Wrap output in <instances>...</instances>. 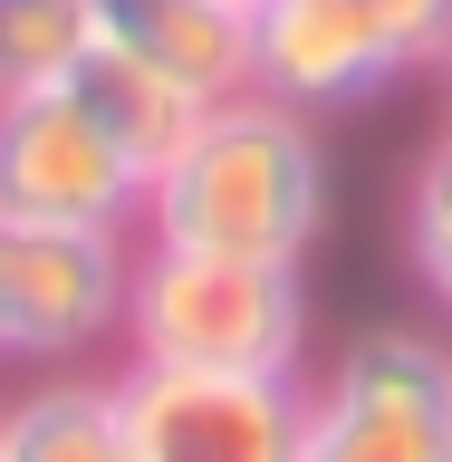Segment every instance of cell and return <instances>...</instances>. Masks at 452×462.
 Masks as SVG:
<instances>
[{
  "label": "cell",
  "instance_id": "12",
  "mask_svg": "<svg viewBox=\"0 0 452 462\" xmlns=\"http://www.w3.org/2000/svg\"><path fill=\"white\" fill-rule=\"evenodd\" d=\"M404 251H414V280L433 289V309L452 318V135L404 183Z\"/></svg>",
  "mask_w": 452,
  "mask_h": 462
},
{
  "label": "cell",
  "instance_id": "5",
  "mask_svg": "<svg viewBox=\"0 0 452 462\" xmlns=\"http://www.w3.org/2000/svg\"><path fill=\"white\" fill-rule=\"evenodd\" d=\"M154 173L106 135V116L78 87L0 97V212L20 222H78V231H144Z\"/></svg>",
  "mask_w": 452,
  "mask_h": 462
},
{
  "label": "cell",
  "instance_id": "10",
  "mask_svg": "<svg viewBox=\"0 0 452 462\" xmlns=\"http://www.w3.org/2000/svg\"><path fill=\"white\" fill-rule=\"evenodd\" d=\"M68 87H78L87 106L106 116V135L125 144V154H135L144 173H164V164H173V144H183V135L202 125V97H193V87L154 78L144 58L106 49V39H97V49H87L78 68H68Z\"/></svg>",
  "mask_w": 452,
  "mask_h": 462
},
{
  "label": "cell",
  "instance_id": "1",
  "mask_svg": "<svg viewBox=\"0 0 452 462\" xmlns=\"http://www.w3.org/2000/svg\"><path fill=\"white\" fill-rule=\"evenodd\" d=\"M318 231H327V144H318V125L270 106V97H222V106H202V125L154 173L135 241L309 270Z\"/></svg>",
  "mask_w": 452,
  "mask_h": 462
},
{
  "label": "cell",
  "instance_id": "15",
  "mask_svg": "<svg viewBox=\"0 0 452 462\" xmlns=\"http://www.w3.org/2000/svg\"><path fill=\"white\" fill-rule=\"evenodd\" d=\"M222 10H241V20H251V10H260V0H222Z\"/></svg>",
  "mask_w": 452,
  "mask_h": 462
},
{
  "label": "cell",
  "instance_id": "6",
  "mask_svg": "<svg viewBox=\"0 0 452 462\" xmlns=\"http://www.w3.org/2000/svg\"><path fill=\"white\" fill-rule=\"evenodd\" d=\"M135 462H299L309 375H183L115 366Z\"/></svg>",
  "mask_w": 452,
  "mask_h": 462
},
{
  "label": "cell",
  "instance_id": "4",
  "mask_svg": "<svg viewBox=\"0 0 452 462\" xmlns=\"http://www.w3.org/2000/svg\"><path fill=\"white\" fill-rule=\"evenodd\" d=\"M125 289H135V231L0 212V356L78 366L87 346L125 337Z\"/></svg>",
  "mask_w": 452,
  "mask_h": 462
},
{
  "label": "cell",
  "instance_id": "2",
  "mask_svg": "<svg viewBox=\"0 0 452 462\" xmlns=\"http://www.w3.org/2000/svg\"><path fill=\"white\" fill-rule=\"evenodd\" d=\"M125 366L183 375H309V270L135 241Z\"/></svg>",
  "mask_w": 452,
  "mask_h": 462
},
{
  "label": "cell",
  "instance_id": "14",
  "mask_svg": "<svg viewBox=\"0 0 452 462\" xmlns=\"http://www.w3.org/2000/svg\"><path fill=\"white\" fill-rule=\"evenodd\" d=\"M433 68H443V97H452V49H443V58H433Z\"/></svg>",
  "mask_w": 452,
  "mask_h": 462
},
{
  "label": "cell",
  "instance_id": "7",
  "mask_svg": "<svg viewBox=\"0 0 452 462\" xmlns=\"http://www.w3.org/2000/svg\"><path fill=\"white\" fill-rule=\"evenodd\" d=\"M404 49L375 0H260L251 10V97L289 116H337L385 97V78H404Z\"/></svg>",
  "mask_w": 452,
  "mask_h": 462
},
{
  "label": "cell",
  "instance_id": "8",
  "mask_svg": "<svg viewBox=\"0 0 452 462\" xmlns=\"http://www.w3.org/2000/svg\"><path fill=\"white\" fill-rule=\"evenodd\" d=\"M87 20H97L106 49L144 58L173 87H193L202 106L251 97V20L222 10V0H87Z\"/></svg>",
  "mask_w": 452,
  "mask_h": 462
},
{
  "label": "cell",
  "instance_id": "13",
  "mask_svg": "<svg viewBox=\"0 0 452 462\" xmlns=\"http://www.w3.org/2000/svg\"><path fill=\"white\" fill-rule=\"evenodd\" d=\"M375 10H385V29L414 49V68H433V58L452 49V0H375Z\"/></svg>",
  "mask_w": 452,
  "mask_h": 462
},
{
  "label": "cell",
  "instance_id": "3",
  "mask_svg": "<svg viewBox=\"0 0 452 462\" xmlns=\"http://www.w3.org/2000/svg\"><path fill=\"white\" fill-rule=\"evenodd\" d=\"M299 462H452V346L424 328H356L309 385Z\"/></svg>",
  "mask_w": 452,
  "mask_h": 462
},
{
  "label": "cell",
  "instance_id": "9",
  "mask_svg": "<svg viewBox=\"0 0 452 462\" xmlns=\"http://www.w3.org/2000/svg\"><path fill=\"white\" fill-rule=\"evenodd\" d=\"M0 462H135L115 375H49L0 404Z\"/></svg>",
  "mask_w": 452,
  "mask_h": 462
},
{
  "label": "cell",
  "instance_id": "11",
  "mask_svg": "<svg viewBox=\"0 0 452 462\" xmlns=\"http://www.w3.org/2000/svg\"><path fill=\"white\" fill-rule=\"evenodd\" d=\"M87 49H97L87 0H0V97L58 87Z\"/></svg>",
  "mask_w": 452,
  "mask_h": 462
}]
</instances>
